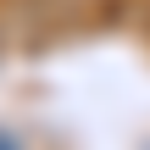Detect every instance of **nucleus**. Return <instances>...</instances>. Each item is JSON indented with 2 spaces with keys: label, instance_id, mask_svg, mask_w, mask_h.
Listing matches in <instances>:
<instances>
[{
  "label": "nucleus",
  "instance_id": "f257e3e1",
  "mask_svg": "<svg viewBox=\"0 0 150 150\" xmlns=\"http://www.w3.org/2000/svg\"><path fill=\"white\" fill-rule=\"evenodd\" d=\"M0 150H17V145H11V139H6V134H0Z\"/></svg>",
  "mask_w": 150,
  "mask_h": 150
}]
</instances>
